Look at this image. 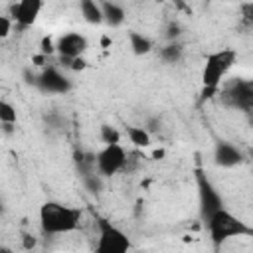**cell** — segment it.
<instances>
[{
    "label": "cell",
    "instance_id": "6da1fadb",
    "mask_svg": "<svg viewBox=\"0 0 253 253\" xmlns=\"http://www.w3.org/2000/svg\"><path fill=\"white\" fill-rule=\"evenodd\" d=\"M81 210L55 202V200H47L40 206L38 217H40V227L43 233L47 235H65L71 233L79 227L81 223Z\"/></svg>",
    "mask_w": 253,
    "mask_h": 253
},
{
    "label": "cell",
    "instance_id": "8992f818",
    "mask_svg": "<svg viewBox=\"0 0 253 253\" xmlns=\"http://www.w3.org/2000/svg\"><path fill=\"white\" fill-rule=\"evenodd\" d=\"M126 150L121 144H109L103 146L95 156V168L103 178L115 176L126 166Z\"/></svg>",
    "mask_w": 253,
    "mask_h": 253
},
{
    "label": "cell",
    "instance_id": "83f0119b",
    "mask_svg": "<svg viewBox=\"0 0 253 253\" xmlns=\"http://www.w3.org/2000/svg\"><path fill=\"white\" fill-rule=\"evenodd\" d=\"M0 253H12V251H10V249H6V247H4V249H2V251H0Z\"/></svg>",
    "mask_w": 253,
    "mask_h": 253
},
{
    "label": "cell",
    "instance_id": "f1b7e54d",
    "mask_svg": "<svg viewBox=\"0 0 253 253\" xmlns=\"http://www.w3.org/2000/svg\"><path fill=\"white\" fill-rule=\"evenodd\" d=\"M249 156H251V158H253V148H251V150H249Z\"/></svg>",
    "mask_w": 253,
    "mask_h": 253
},
{
    "label": "cell",
    "instance_id": "d4e9b609",
    "mask_svg": "<svg viewBox=\"0 0 253 253\" xmlns=\"http://www.w3.org/2000/svg\"><path fill=\"white\" fill-rule=\"evenodd\" d=\"M168 30H170V32H168V38H170V40H172V38H176V36L180 34V28H178L176 24H170V28H168Z\"/></svg>",
    "mask_w": 253,
    "mask_h": 253
},
{
    "label": "cell",
    "instance_id": "5bb4252c",
    "mask_svg": "<svg viewBox=\"0 0 253 253\" xmlns=\"http://www.w3.org/2000/svg\"><path fill=\"white\" fill-rule=\"evenodd\" d=\"M125 134L128 136V140L136 146V148H148L152 144V134L138 125H126L125 126Z\"/></svg>",
    "mask_w": 253,
    "mask_h": 253
},
{
    "label": "cell",
    "instance_id": "5b68a950",
    "mask_svg": "<svg viewBox=\"0 0 253 253\" xmlns=\"http://www.w3.org/2000/svg\"><path fill=\"white\" fill-rule=\"evenodd\" d=\"M196 186H198L200 215H202V219L208 221L215 211L223 210V200H221L217 188L211 184V180L204 172H196Z\"/></svg>",
    "mask_w": 253,
    "mask_h": 253
},
{
    "label": "cell",
    "instance_id": "ac0fdd59",
    "mask_svg": "<svg viewBox=\"0 0 253 253\" xmlns=\"http://www.w3.org/2000/svg\"><path fill=\"white\" fill-rule=\"evenodd\" d=\"M16 119H18L16 107H14L10 101L2 99V101H0V123H2V125H16Z\"/></svg>",
    "mask_w": 253,
    "mask_h": 253
},
{
    "label": "cell",
    "instance_id": "484cf974",
    "mask_svg": "<svg viewBox=\"0 0 253 253\" xmlns=\"http://www.w3.org/2000/svg\"><path fill=\"white\" fill-rule=\"evenodd\" d=\"M164 154H166V150H164V148H156V150L152 152V158H154V160H162V158H164Z\"/></svg>",
    "mask_w": 253,
    "mask_h": 253
},
{
    "label": "cell",
    "instance_id": "277c9868",
    "mask_svg": "<svg viewBox=\"0 0 253 253\" xmlns=\"http://www.w3.org/2000/svg\"><path fill=\"white\" fill-rule=\"evenodd\" d=\"M97 229L95 253H130V239L115 223L105 217H97Z\"/></svg>",
    "mask_w": 253,
    "mask_h": 253
},
{
    "label": "cell",
    "instance_id": "52a82bcc",
    "mask_svg": "<svg viewBox=\"0 0 253 253\" xmlns=\"http://www.w3.org/2000/svg\"><path fill=\"white\" fill-rule=\"evenodd\" d=\"M223 101L241 111H253V79H237L223 89Z\"/></svg>",
    "mask_w": 253,
    "mask_h": 253
},
{
    "label": "cell",
    "instance_id": "e0dca14e",
    "mask_svg": "<svg viewBox=\"0 0 253 253\" xmlns=\"http://www.w3.org/2000/svg\"><path fill=\"white\" fill-rule=\"evenodd\" d=\"M182 55H184V47L180 43H176V42H170L168 45H164L160 49V57L166 63H178L182 59Z\"/></svg>",
    "mask_w": 253,
    "mask_h": 253
},
{
    "label": "cell",
    "instance_id": "ffe728a7",
    "mask_svg": "<svg viewBox=\"0 0 253 253\" xmlns=\"http://www.w3.org/2000/svg\"><path fill=\"white\" fill-rule=\"evenodd\" d=\"M55 51H57V42H53L51 36H43L42 42H40V53L47 57V55H51Z\"/></svg>",
    "mask_w": 253,
    "mask_h": 253
},
{
    "label": "cell",
    "instance_id": "9c48e42d",
    "mask_svg": "<svg viewBox=\"0 0 253 253\" xmlns=\"http://www.w3.org/2000/svg\"><path fill=\"white\" fill-rule=\"evenodd\" d=\"M89 47V42L83 34L79 32H67L63 34L59 40H57V53L61 59L65 61H71V59H77V57H83V53L87 51Z\"/></svg>",
    "mask_w": 253,
    "mask_h": 253
},
{
    "label": "cell",
    "instance_id": "4fadbf2b",
    "mask_svg": "<svg viewBox=\"0 0 253 253\" xmlns=\"http://www.w3.org/2000/svg\"><path fill=\"white\" fill-rule=\"evenodd\" d=\"M101 8H103V18L111 28H119L126 18L125 8L117 2H101Z\"/></svg>",
    "mask_w": 253,
    "mask_h": 253
},
{
    "label": "cell",
    "instance_id": "7c38bea8",
    "mask_svg": "<svg viewBox=\"0 0 253 253\" xmlns=\"http://www.w3.org/2000/svg\"><path fill=\"white\" fill-rule=\"evenodd\" d=\"M79 10H81L83 20H85L87 24H91V26H99V24L105 22V18H103V8H101V4L95 2V0H81V2H79Z\"/></svg>",
    "mask_w": 253,
    "mask_h": 253
},
{
    "label": "cell",
    "instance_id": "d6986e66",
    "mask_svg": "<svg viewBox=\"0 0 253 253\" xmlns=\"http://www.w3.org/2000/svg\"><path fill=\"white\" fill-rule=\"evenodd\" d=\"M83 184H85V188L89 192H101V188H103V176L99 172H89V174H85Z\"/></svg>",
    "mask_w": 253,
    "mask_h": 253
},
{
    "label": "cell",
    "instance_id": "ba28073f",
    "mask_svg": "<svg viewBox=\"0 0 253 253\" xmlns=\"http://www.w3.org/2000/svg\"><path fill=\"white\" fill-rule=\"evenodd\" d=\"M36 85L40 87V91L49 93V95H65L67 91H71V79L67 75H63L57 67L47 65L43 67V71L36 77Z\"/></svg>",
    "mask_w": 253,
    "mask_h": 253
},
{
    "label": "cell",
    "instance_id": "8fae6325",
    "mask_svg": "<svg viewBox=\"0 0 253 253\" xmlns=\"http://www.w3.org/2000/svg\"><path fill=\"white\" fill-rule=\"evenodd\" d=\"M243 152L233 144V142H227V140H217L215 146H213V162L215 166L219 168H233L237 164L243 162Z\"/></svg>",
    "mask_w": 253,
    "mask_h": 253
},
{
    "label": "cell",
    "instance_id": "30bf717a",
    "mask_svg": "<svg viewBox=\"0 0 253 253\" xmlns=\"http://www.w3.org/2000/svg\"><path fill=\"white\" fill-rule=\"evenodd\" d=\"M42 8H43L42 0H20L10 6V18L20 28H28L38 20Z\"/></svg>",
    "mask_w": 253,
    "mask_h": 253
},
{
    "label": "cell",
    "instance_id": "603a6c76",
    "mask_svg": "<svg viewBox=\"0 0 253 253\" xmlns=\"http://www.w3.org/2000/svg\"><path fill=\"white\" fill-rule=\"evenodd\" d=\"M67 67H71L73 71H83L87 67V61H85V57H77V59H71Z\"/></svg>",
    "mask_w": 253,
    "mask_h": 253
},
{
    "label": "cell",
    "instance_id": "cb8c5ba5",
    "mask_svg": "<svg viewBox=\"0 0 253 253\" xmlns=\"http://www.w3.org/2000/svg\"><path fill=\"white\" fill-rule=\"evenodd\" d=\"M45 59H47V57H45V55H42V53H40V55H34V65L43 67V65H45Z\"/></svg>",
    "mask_w": 253,
    "mask_h": 253
},
{
    "label": "cell",
    "instance_id": "3957f363",
    "mask_svg": "<svg viewBox=\"0 0 253 253\" xmlns=\"http://www.w3.org/2000/svg\"><path fill=\"white\" fill-rule=\"evenodd\" d=\"M206 223H208L210 239L215 249H219L225 241H229L233 237H253V227L247 225L237 215H233L231 211H227L225 208L215 211Z\"/></svg>",
    "mask_w": 253,
    "mask_h": 253
},
{
    "label": "cell",
    "instance_id": "2e32d148",
    "mask_svg": "<svg viewBox=\"0 0 253 253\" xmlns=\"http://www.w3.org/2000/svg\"><path fill=\"white\" fill-rule=\"evenodd\" d=\"M99 138H101V142H103L105 146H109V144H121L123 134H121V130H119L117 126H113V125H101V126H99Z\"/></svg>",
    "mask_w": 253,
    "mask_h": 253
},
{
    "label": "cell",
    "instance_id": "4316f807",
    "mask_svg": "<svg viewBox=\"0 0 253 253\" xmlns=\"http://www.w3.org/2000/svg\"><path fill=\"white\" fill-rule=\"evenodd\" d=\"M111 43H113V42H111L109 36H103V38H101V45H103V47H111Z\"/></svg>",
    "mask_w": 253,
    "mask_h": 253
},
{
    "label": "cell",
    "instance_id": "9a60e30c",
    "mask_svg": "<svg viewBox=\"0 0 253 253\" xmlns=\"http://www.w3.org/2000/svg\"><path fill=\"white\" fill-rule=\"evenodd\" d=\"M128 45L132 49L134 55H146L152 51V40L136 30H130L128 32Z\"/></svg>",
    "mask_w": 253,
    "mask_h": 253
},
{
    "label": "cell",
    "instance_id": "44dd1931",
    "mask_svg": "<svg viewBox=\"0 0 253 253\" xmlns=\"http://www.w3.org/2000/svg\"><path fill=\"white\" fill-rule=\"evenodd\" d=\"M12 28H14V20L10 16H0V38L2 40L10 36Z\"/></svg>",
    "mask_w": 253,
    "mask_h": 253
},
{
    "label": "cell",
    "instance_id": "7a4b0ae2",
    "mask_svg": "<svg viewBox=\"0 0 253 253\" xmlns=\"http://www.w3.org/2000/svg\"><path fill=\"white\" fill-rule=\"evenodd\" d=\"M235 59L237 53L231 47H221L206 55L202 69V101L213 97L219 91V85L235 65Z\"/></svg>",
    "mask_w": 253,
    "mask_h": 253
},
{
    "label": "cell",
    "instance_id": "7402d4cb",
    "mask_svg": "<svg viewBox=\"0 0 253 253\" xmlns=\"http://www.w3.org/2000/svg\"><path fill=\"white\" fill-rule=\"evenodd\" d=\"M36 245H38V239H36L32 233H24V235H22V247H24V251L32 253V251L36 249Z\"/></svg>",
    "mask_w": 253,
    "mask_h": 253
}]
</instances>
